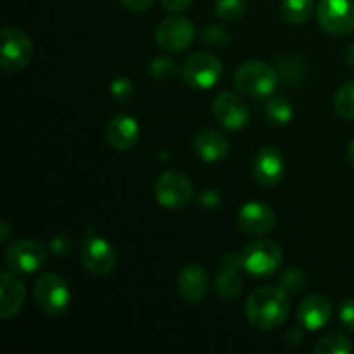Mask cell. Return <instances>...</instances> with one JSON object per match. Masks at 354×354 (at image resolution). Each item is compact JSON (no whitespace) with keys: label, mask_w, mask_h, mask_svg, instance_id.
I'll use <instances>...</instances> for the list:
<instances>
[{"label":"cell","mask_w":354,"mask_h":354,"mask_svg":"<svg viewBox=\"0 0 354 354\" xmlns=\"http://www.w3.org/2000/svg\"><path fill=\"white\" fill-rule=\"evenodd\" d=\"M289 292L283 287L266 286L252 290L245 301V318L258 330H273L287 320Z\"/></svg>","instance_id":"cell-1"},{"label":"cell","mask_w":354,"mask_h":354,"mask_svg":"<svg viewBox=\"0 0 354 354\" xmlns=\"http://www.w3.org/2000/svg\"><path fill=\"white\" fill-rule=\"evenodd\" d=\"M279 71L261 61H245L234 73V85L239 92L252 99H266L279 85Z\"/></svg>","instance_id":"cell-2"},{"label":"cell","mask_w":354,"mask_h":354,"mask_svg":"<svg viewBox=\"0 0 354 354\" xmlns=\"http://www.w3.org/2000/svg\"><path fill=\"white\" fill-rule=\"evenodd\" d=\"M35 303L48 317H59L71 303V290L57 273H44L38 277L33 289Z\"/></svg>","instance_id":"cell-3"},{"label":"cell","mask_w":354,"mask_h":354,"mask_svg":"<svg viewBox=\"0 0 354 354\" xmlns=\"http://www.w3.org/2000/svg\"><path fill=\"white\" fill-rule=\"evenodd\" d=\"M242 265L251 277H272L280 268L283 259L282 248L272 241H256L241 251Z\"/></svg>","instance_id":"cell-4"},{"label":"cell","mask_w":354,"mask_h":354,"mask_svg":"<svg viewBox=\"0 0 354 354\" xmlns=\"http://www.w3.org/2000/svg\"><path fill=\"white\" fill-rule=\"evenodd\" d=\"M0 68L3 71H23L33 57V41L19 28H3L0 33Z\"/></svg>","instance_id":"cell-5"},{"label":"cell","mask_w":354,"mask_h":354,"mask_svg":"<svg viewBox=\"0 0 354 354\" xmlns=\"http://www.w3.org/2000/svg\"><path fill=\"white\" fill-rule=\"evenodd\" d=\"M221 73L223 64L211 52H194L182 66L183 82L194 90L213 88L221 78Z\"/></svg>","instance_id":"cell-6"},{"label":"cell","mask_w":354,"mask_h":354,"mask_svg":"<svg viewBox=\"0 0 354 354\" xmlns=\"http://www.w3.org/2000/svg\"><path fill=\"white\" fill-rule=\"evenodd\" d=\"M154 196L159 206L166 209H182L194 197L192 182L185 173L169 169L156 178Z\"/></svg>","instance_id":"cell-7"},{"label":"cell","mask_w":354,"mask_h":354,"mask_svg":"<svg viewBox=\"0 0 354 354\" xmlns=\"http://www.w3.org/2000/svg\"><path fill=\"white\" fill-rule=\"evenodd\" d=\"M47 249L40 244L38 241H31V239H23V241H16L6 249V259L7 268L12 270L14 273L19 275H31V273L38 272L44 268L47 263Z\"/></svg>","instance_id":"cell-8"},{"label":"cell","mask_w":354,"mask_h":354,"mask_svg":"<svg viewBox=\"0 0 354 354\" xmlns=\"http://www.w3.org/2000/svg\"><path fill=\"white\" fill-rule=\"evenodd\" d=\"M82 263L93 275H107L116 265V251L113 244L95 232L90 225L82 244Z\"/></svg>","instance_id":"cell-9"},{"label":"cell","mask_w":354,"mask_h":354,"mask_svg":"<svg viewBox=\"0 0 354 354\" xmlns=\"http://www.w3.org/2000/svg\"><path fill=\"white\" fill-rule=\"evenodd\" d=\"M317 19L322 30L335 37H344L354 30L353 0H320Z\"/></svg>","instance_id":"cell-10"},{"label":"cell","mask_w":354,"mask_h":354,"mask_svg":"<svg viewBox=\"0 0 354 354\" xmlns=\"http://www.w3.org/2000/svg\"><path fill=\"white\" fill-rule=\"evenodd\" d=\"M196 37V26L189 17L169 16L159 23L156 40L159 47L169 52H182L189 47Z\"/></svg>","instance_id":"cell-11"},{"label":"cell","mask_w":354,"mask_h":354,"mask_svg":"<svg viewBox=\"0 0 354 354\" xmlns=\"http://www.w3.org/2000/svg\"><path fill=\"white\" fill-rule=\"evenodd\" d=\"M213 114L221 127L232 131L245 128L251 120V114H249L244 100L235 95L234 92H228V90H223L214 97Z\"/></svg>","instance_id":"cell-12"},{"label":"cell","mask_w":354,"mask_h":354,"mask_svg":"<svg viewBox=\"0 0 354 354\" xmlns=\"http://www.w3.org/2000/svg\"><path fill=\"white\" fill-rule=\"evenodd\" d=\"M244 265H242L241 252H227L220 258L216 275V290L225 301L237 299L244 289Z\"/></svg>","instance_id":"cell-13"},{"label":"cell","mask_w":354,"mask_h":354,"mask_svg":"<svg viewBox=\"0 0 354 354\" xmlns=\"http://www.w3.org/2000/svg\"><path fill=\"white\" fill-rule=\"evenodd\" d=\"M286 173V159L277 147H261L252 161V176L263 187H275L282 182Z\"/></svg>","instance_id":"cell-14"},{"label":"cell","mask_w":354,"mask_h":354,"mask_svg":"<svg viewBox=\"0 0 354 354\" xmlns=\"http://www.w3.org/2000/svg\"><path fill=\"white\" fill-rule=\"evenodd\" d=\"M237 223L245 234L261 237V235L272 234L277 225V216L270 206L259 203V201H251L241 207Z\"/></svg>","instance_id":"cell-15"},{"label":"cell","mask_w":354,"mask_h":354,"mask_svg":"<svg viewBox=\"0 0 354 354\" xmlns=\"http://www.w3.org/2000/svg\"><path fill=\"white\" fill-rule=\"evenodd\" d=\"M332 301L324 294H311L297 308V322L304 330H320L332 318Z\"/></svg>","instance_id":"cell-16"},{"label":"cell","mask_w":354,"mask_h":354,"mask_svg":"<svg viewBox=\"0 0 354 354\" xmlns=\"http://www.w3.org/2000/svg\"><path fill=\"white\" fill-rule=\"evenodd\" d=\"M138 138H140V127L130 114H118L107 123L106 140L114 151H131L137 145Z\"/></svg>","instance_id":"cell-17"},{"label":"cell","mask_w":354,"mask_h":354,"mask_svg":"<svg viewBox=\"0 0 354 354\" xmlns=\"http://www.w3.org/2000/svg\"><path fill=\"white\" fill-rule=\"evenodd\" d=\"M26 297V287L23 280L12 270L0 275V318L9 320L21 311Z\"/></svg>","instance_id":"cell-18"},{"label":"cell","mask_w":354,"mask_h":354,"mask_svg":"<svg viewBox=\"0 0 354 354\" xmlns=\"http://www.w3.org/2000/svg\"><path fill=\"white\" fill-rule=\"evenodd\" d=\"M178 292L187 303L197 304L206 297L209 289V277L201 265L183 266L178 275Z\"/></svg>","instance_id":"cell-19"},{"label":"cell","mask_w":354,"mask_h":354,"mask_svg":"<svg viewBox=\"0 0 354 354\" xmlns=\"http://www.w3.org/2000/svg\"><path fill=\"white\" fill-rule=\"evenodd\" d=\"M194 151L197 152L204 162H220L230 152V142L227 140L223 133L216 130H201L199 133L194 137Z\"/></svg>","instance_id":"cell-20"},{"label":"cell","mask_w":354,"mask_h":354,"mask_svg":"<svg viewBox=\"0 0 354 354\" xmlns=\"http://www.w3.org/2000/svg\"><path fill=\"white\" fill-rule=\"evenodd\" d=\"M315 10L313 0H283L280 6V16L287 24H303Z\"/></svg>","instance_id":"cell-21"},{"label":"cell","mask_w":354,"mask_h":354,"mask_svg":"<svg viewBox=\"0 0 354 354\" xmlns=\"http://www.w3.org/2000/svg\"><path fill=\"white\" fill-rule=\"evenodd\" d=\"M265 116L272 124L283 127V124H289L292 121L294 107L289 100L282 99V97H273L265 106Z\"/></svg>","instance_id":"cell-22"},{"label":"cell","mask_w":354,"mask_h":354,"mask_svg":"<svg viewBox=\"0 0 354 354\" xmlns=\"http://www.w3.org/2000/svg\"><path fill=\"white\" fill-rule=\"evenodd\" d=\"M277 71H279V76L286 83H296L299 82L301 78L306 73V66L296 55H280L279 64H277Z\"/></svg>","instance_id":"cell-23"},{"label":"cell","mask_w":354,"mask_h":354,"mask_svg":"<svg viewBox=\"0 0 354 354\" xmlns=\"http://www.w3.org/2000/svg\"><path fill=\"white\" fill-rule=\"evenodd\" d=\"M315 354H351L353 346L344 335L341 334H328L322 337L320 341L315 344Z\"/></svg>","instance_id":"cell-24"},{"label":"cell","mask_w":354,"mask_h":354,"mask_svg":"<svg viewBox=\"0 0 354 354\" xmlns=\"http://www.w3.org/2000/svg\"><path fill=\"white\" fill-rule=\"evenodd\" d=\"M335 113L344 120L354 121V82H348L335 92Z\"/></svg>","instance_id":"cell-25"},{"label":"cell","mask_w":354,"mask_h":354,"mask_svg":"<svg viewBox=\"0 0 354 354\" xmlns=\"http://www.w3.org/2000/svg\"><path fill=\"white\" fill-rule=\"evenodd\" d=\"M176 73V64L173 59L166 57V55H158L151 61L149 64V75L152 78L159 80V82H165V80L173 78V75Z\"/></svg>","instance_id":"cell-26"},{"label":"cell","mask_w":354,"mask_h":354,"mask_svg":"<svg viewBox=\"0 0 354 354\" xmlns=\"http://www.w3.org/2000/svg\"><path fill=\"white\" fill-rule=\"evenodd\" d=\"M214 10L221 19L237 21L245 14V2L244 0H216Z\"/></svg>","instance_id":"cell-27"},{"label":"cell","mask_w":354,"mask_h":354,"mask_svg":"<svg viewBox=\"0 0 354 354\" xmlns=\"http://www.w3.org/2000/svg\"><path fill=\"white\" fill-rule=\"evenodd\" d=\"M109 92L113 95L114 102L123 106V104L130 102L131 97H133V83L127 76H118V78H114L111 82Z\"/></svg>","instance_id":"cell-28"},{"label":"cell","mask_w":354,"mask_h":354,"mask_svg":"<svg viewBox=\"0 0 354 354\" xmlns=\"http://www.w3.org/2000/svg\"><path fill=\"white\" fill-rule=\"evenodd\" d=\"M203 41L206 45H209V47L225 48L228 44H230V33H228L223 26L211 24V26L204 28Z\"/></svg>","instance_id":"cell-29"},{"label":"cell","mask_w":354,"mask_h":354,"mask_svg":"<svg viewBox=\"0 0 354 354\" xmlns=\"http://www.w3.org/2000/svg\"><path fill=\"white\" fill-rule=\"evenodd\" d=\"M306 283V275L299 268H289L282 277H280V287L289 294H299Z\"/></svg>","instance_id":"cell-30"},{"label":"cell","mask_w":354,"mask_h":354,"mask_svg":"<svg viewBox=\"0 0 354 354\" xmlns=\"http://www.w3.org/2000/svg\"><path fill=\"white\" fill-rule=\"evenodd\" d=\"M73 249V239L66 234L55 235L54 239L48 244V251L55 256H66L68 252H71Z\"/></svg>","instance_id":"cell-31"},{"label":"cell","mask_w":354,"mask_h":354,"mask_svg":"<svg viewBox=\"0 0 354 354\" xmlns=\"http://www.w3.org/2000/svg\"><path fill=\"white\" fill-rule=\"evenodd\" d=\"M339 320L348 332H354V299H344L339 308Z\"/></svg>","instance_id":"cell-32"},{"label":"cell","mask_w":354,"mask_h":354,"mask_svg":"<svg viewBox=\"0 0 354 354\" xmlns=\"http://www.w3.org/2000/svg\"><path fill=\"white\" fill-rule=\"evenodd\" d=\"M197 203H199V206L204 207V209H216V207L221 204V196L218 190L206 189L199 194Z\"/></svg>","instance_id":"cell-33"},{"label":"cell","mask_w":354,"mask_h":354,"mask_svg":"<svg viewBox=\"0 0 354 354\" xmlns=\"http://www.w3.org/2000/svg\"><path fill=\"white\" fill-rule=\"evenodd\" d=\"M120 2L121 6L127 7L131 12H145L154 0H120Z\"/></svg>","instance_id":"cell-34"},{"label":"cell","mask_w":354,"mask_h":354,"mask_svg":"<svg viewBox=\"0 0 354 354\" xmlns=\"http://www.w3.org/2000/svg\"><path fill=\"white\" fill-rule=\"evenodd\" d=\"M192 2L194 0H161L162 7L169 12H182V10L189 9Z\"/></svg>","instance_id":"cell-35"},{"label":"cell","mask_w":354,"mask_h":354,"mask_svg":"<svg viewBox=\"0 0 354 354\" xmlns=\"http://www.w3.org/2000/svg\"><path fill=\"white\" fill-rule=\"evenodd\" d=\"M303 337H304L303 327H301V325H294V327H290L289 330H287L286 341H287V344L292 346V348H296V346L301 344Z\"/></svg>","instance_id":"cell-36"},{"label":"cell","mask_w":354,"mask_h":354,"mask_svg":"<svg viewBox=\"0 0 354 354\" xmlns=\"http://www.w3.org/2000/svg\"><path fill=\"white\" fill-rule=\"evenodd\" d=\"M10 234H12V227L6 220L0 221V241H2V244H6L9 241Z\"/></svg>","instance_id":"cell-37"},{"label":"cell","mask_w":354,"mask_h":354,"mask_svg":"<svg viewBox=\"0 0 354 354\" xmlns=\"http://www.w3.org/2000/svg\"><path fill=\"white\" fill-rule=\"evenodd\" d=\"M346 62L351 69H354V44L346 50Z\"/></svg>","instance_id":"cell-38"},{"label":"cell","mask_w":354,"mask_h":354,"mask_svg":"<svg viewBox=\"0 0 354 354\" xmlns=\"http://www.w3.org/2000/svg\"><path fill=\"white\" fill-rule=\"evenodd\" d=\"M348 158H349V162L354 166V140L349 144V147H348Z\"/></svg>","instance_id":"cell-39"}]
</instances>
